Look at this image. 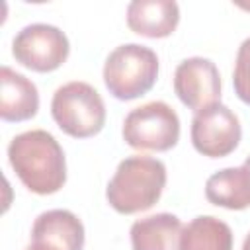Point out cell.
<instances>
[{"label": "cell", "instance_id": "1", "mask_svg": "<svg viewBox=\"0 0 250 250\" xmlns=\"http://www.w3.org/2000/svg\"><path fill=\"white\" fill-rule=\"evenodd\" d=\"M8 162L20 182L37 195L57 193L66 182L64 150L45 129L16 135L8 145Z\"/></svg>", "mask_w": 250, "mask_h": 250}, {"label": "cell", "instance_id": "2", "mask_svg": "<svg viewBox=\"0 0 250 250\" xmlns=\"http://www.w3.org/2000/svg\"><path fill=\"white\" fill-rule=\"evenodd\" d=\"M166 186V166L162 160L133 154L117 164L105 188L107 203L121 215H135L150 209Z\"/></svg>", "mask_w": 250, "mask_h": 250}, {"label": "cell", "instance_id": "3", "mask_svg": "<svg viewBox=\"0 0 250 250\" xmlns=\"http://www.w3.org/2000/svg\"><path fill=\"white\" fill-rule=\"evenodd\" d=\"M158 78L156 53L141 43L115 47L104 62V84L121 102H131L152 90Z\"/></svg>", "mask_w": 250, "mask_h": 250}, {"label": "cell", "instance_id": "4", "mask_svg": "<svg viewBox=\"0 0 250 250\" xmlns=\"http://www.w3.org/2000/svg\"><path fill=\"white\" fill-rule=\"evenodd\" d=\"M51 115L68 137L90 139L105 125V104L94 86L72 80L55 90Z\"/></svg>", "mask_w": 250, "mask_h": 250}, {"label": "cell", "instance_id": "5", "mask_svg": "<svg viewBox=\"0 0 250 250\" xmlns=\"http://www.w3.org/2000/svg\"><path fill=\"white\" fill-rule=\"evenodd\" d=\"M121 135L135 150L166 152L180 141V117L166 102H146L125 115Z\"/></svg>", "mask_w": 250, "mask_h": 250}, {"label": "cell", "instance_id": "6", "mask_svg": "<svg viewBox=\"0 0 250 250\" xmlns=\"http://www.w3.org/2000/svg\"><path fill=\"white\" fill-rule=\"evenodd\" d=\"M70 53L64 31L51 23H29L21 27L12 41L16 62L33 72H53L61 68Z\"/></svg>", "mask_w": 250, "mask_h": 250}, {"label": "cell", "instance_id": "7", "mask_svg": "<svg viewBox=\"0 0 250 250\" xmlns=\"http://www.w3.org/2000/svg\"><path fill=\"white\" fill-rule=\"evenodd\" d=\"M191 145L209 158H223L236 150L242 139V127L236 113L225 104L209 105L191 119Z\"/></svg>", "mask_w": 250, "mask_h": 250}, {"label": "cell", "instance_id": "8", "mask_svg": "<svg viewBox=\"0 0 250 250\" xmlns=\"http://www.w3.org/2000/svg\"><path fill=\"white\" fill-rule=\"evenodd\" d=\"M174 92L191 111H201L221 100V74L213 61L203 57L184 59L174 70Z\"/></svg>", "mask_w": 250, "mask_h": 250}, {"label": "cell", "instance_id": "9", "mask_svg": "<svg viewBox=\"0 0 250 250\" xmlns=\"http://www.w3.org/2000/svg\"><path fill=\"white\" fill-rule=\"evenodd\" d=\"M31 242L49 250H82L84 225L68 209L43 211L31 227Z\"/></svg>", "mask_w": 250, "mask_h": 250}, {"label": "cell", "instance_id": "10", "mask_svg": "<svg viewBox=\"0 0 250 250\" xmlns=\"http://www.w3.org/2000/svg\"><path fill=\"white\" fill-rule=\"evenodd\" d=\"M180 6L174 0H133L127 6V25L133 33L162 39L176 31Z\"/></svg>", "mask_w": 250, "mask_h": 250}, {"label": "cell", "instance_id": "11", "mask_svg": "<svg viewBox=\"0 0 250 250\" xmlns=\"http://www.w3.org/2000/svg\"><path fill=\"white\" fill-rule=\"evenodd\" d=\"M39 109L37 86L10 66L0 68V117L8 123H20L35 117Z\"/></svg>", "mask_w": 250, "mask_h": 250}, {"label": "cell", "instance_id": "12", "mask_svg": "<svg viewBox=\"0 0 250 250\" xmlns=\"http://www.w3.org/2000/svg\"><path fill=\"white\" fill-rule=\"evenodd\" d=\"M184 225L172 213H156L137 219L131 225L133 250H180Z\"/></svg>", "mask_w": 250, "mask_h": 250}, {"label": "cell", "instance_id": "13", "mask_svg": "<svg viewBox=\"0 0 250 250\" xmlns=\"http://www.w3.org/2000/svg\"><path fill=\"white\" fill-rule=\"evenodd\" d=\"M205 197L209 203L230 211L250 207V168L242 164L211 174L205 182Z\"/></svg>", "mask_w": 250, "mask_h": 250}, {"label": "cell", "instance_id": "14", "mask_svg": "<svg viewBox=\"0 0 250 250\" xmlns=\"http://www.w3.org/2000/svg\"><path fill=\"white\" fill-rule=\"evenodd\" d=\"M180 250H232V230L213 215H199L184 227Z\"/></svg>", "mask_w": 250, "mask_h": 250}, {"label": "cell", "instance_id": "15", "mask_svg": "<svg viewBox=\"0 0 250 250\" xmlns=\"http://www.w3.org/2000/svg\"><path fill=\"white\" fill-rule=\"evenodd\" d=\"M232 86L238 100L250 105V37H246L238 47L232 70Z\"/></svg>", "mask_w": 250, "mask_h": 250}, {"label": "cell", "instance_id": "16", "mask_svg": "<svg viewBox=\"0 0 250 250\" xmlns=\"http://www.w3.org/2000/svg\"><path fill=\"white\" fill-rule=\"evenodd\" d=\"M25 250H49V248H45V246H41V244H35V242H31Z\"/></svg>", "mask_w": 250, "mask_h": 250}, {"label": "cell", "instance_id": "17", "mask_svg": "<svg viewBox=\"0 0 250 250\" xmlns=\"http://www.w3.org/2000/svg\"><path fill=\"white\" fill-rule=\"evenodd\" d=\"M240 10H246V12H250V2H234Z\"/></svg>", "mask_w": 250, "mask_h": 250}, {"label": "cell", "instance_id": "18", "mask_svg": "<svg viewBox=\"0 0 250 250\" xmlns=\"http://www.w3.org/2000/svg\"><path fill=\"white\" fill-rule=\"evenodd\" d=\"M242 250H250V232L246 234V238H244V242H242Z\"/></svg>", "mask_w": 250, "mask_h": 250}, {"label": "cell", "instance_id": "19", "mask_svg": "<svg viewBox=\"0 0 250 250\" xmlns=\"http://www.w3.org/2000/svg\"><path fill=\"white\" fill-rule=\"evenodd\" d=\"M244 166H248V168H250V156H246V160H244Z\"/></svg>", "mask_w": 250, "mask_h": 250}]
</instances>
